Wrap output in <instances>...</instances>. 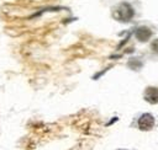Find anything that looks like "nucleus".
<instances>
[{"mask_svg": "<svg viewBox=\"0 0 158 150\" xmlns=\"http://www.w3.org/2000/svg\"><path fill=\"white\" fill-rule=\"evenodd\" d=\"M154 117L151 113H143L138 119V128L141 130H151L154 127Z\"/></svg>", "mask_w": 158, "mask_h": 150, "instance_id": "obj_1", "label": "nucleus"}, {"mask_svg": "<svg viewBox=\"0 0 158 150\" xmlns=\"http://www.w3.org/2000/svg\"><path fill=\"white\" fill-rule=\"evenodd\" d=\"M144 100L149 103H158V87H147L144 91Z\"/></svg>", "mask_w": 158, "mask_h": 150, "instance_id": "obj_4", "label": "nucleus"}, {"mask_svg": "<svg viewBox=\"0 0 158 150\" xmlns=\"http://www.w3.org/2000/svg\"><path fill=\"white\" fill-rule=\"evenodd\" d=\"M135 36L138 41L141 42H147L151 37H152V31L146 27V26H141V27H137L136 31H135Z\"/></svg>", "mask_w": 158, "mask_h": 150, "instance_id": "obj_3", "label": "nucleus"}, {"mask_svg": "<svg viewBox=\"0 0 158 150\" xmlns=\"http://www.w3.org/2000/svg\"><path fill=\"white\" fill-rule=\"evenodd\" d=\"M151 49H152V52H154L156 54H158V38L154 39V41L151 43Z\"/></svg>", "mask_w": 158, "mask_h": 150, "instance_id": "obj_5", "label": "nucleus"}, {"mask_svg": "<svg viewBox=\"0 0 158 150\" xmlns=\"http://www.w3.org/2000/svg\"><path fill=\"white\" fill-rule=\"evenodd\" d=\"M133 15H135V11H133V9H132V6L130 4L123 2V4L120 5V7H118V17H120L121 21L127 22V21H130L132 18Z\"/></svg>", "mask_w": 158, "mask_h": 150, "instance_id": "obj_2", "label": "nucleus"}]
</instances>
